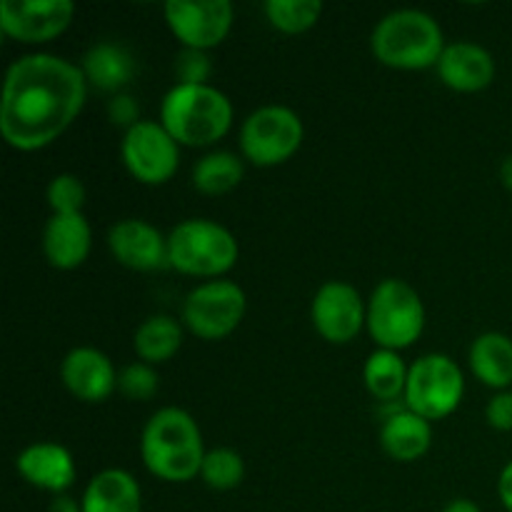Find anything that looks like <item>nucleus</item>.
I'll use <instances>...</instances> for the list:
<instances>
[{
  "label": "nucleus",
  "instance_id": "nucleus-5",
  "mask_svg": "<svg viewBox=\"0 0 512 512\" xmlns=\"http://www.w3.org/2000/svg\"><path fill=\"white\" fill-rule=\"evenodd\" d=\"M238 240L220 223L208 218H190L175 225L168 235L170 268L198 278H220L238 260Z\"/></svg>",
  "mask_w": 512,
  "mask_h": 512
},
{
  "label": "nucleus",
  "instance_id": "nucleus-14",
  "mask_svg": "<svg viewBox=\"0 0 512 512\" xmlns=\"http://www.w3.org/2000/svg\"><path fill=\"white\" fill-rule=\"evenodd\" d=\"M108 248L120 265L130 270H160L168 263V238L140 218H125L108 233Z\"/></svg>",
  "mask_w": 512,
  "mask_h": 512
},
{
  "label": "nucleus",
  "instance_id": "nucleus-22",
  "mask_svg": "<svg viewBox=\"0 0 512 512\" xmlns=\"http://www.w3.org/2000/svg\"><path fill=\"white\" fill-rule=\"evenodd\" d=\"M473 375L503 393L512 385V340L505 333H483L470 345Z\"/></svg>",
  "mask_w": 512,
  "mask_h": 512
},
{
  "label": "nucleus",
  "instance_id": "nucleus-18",
  "mask_svg": "<svg viewBox=\"0 0 512 512\" xmlns=\"http://www.w3.org/2000/svg\"><path fill=\"white\" fill-rule=\"evenodd\" d=\"M90 233L88 220L78 215H50L43 228V253L48 263L58 270H73L88 260Z\"/></svg>",
  "mask_w": 512,
  "mask_h": 512
},
{
  "label": "nucleus",
  "instance_id": "nucleus-19",
  "mask_svg": "<svg viewBox=\"0 0 512 512\" xmlns=\"http://www.w3.org/2000/svg\"><path fill=\"white\" fill-rule=\"evenodd\" d=\"M80 505L83 512H143V495L128 470L110 468L90 480Z\"/></svg>",
  "mask_w": 512,
  "mask_h": 512
},
{
  "label": "nucleus",
  "instance_id": "nucleus-32",
  "mask_svg": "<svg viewBox=\"0 0 512 512\" xmlns=\"http://www.w3.org/2000/svg\"><path fill=\"white\" fill-rule=\"evenodd\" d=\"M485 418H488L490 428L500 430V433H510L512 430V393L503 390V393L493 395L485 408Z\"/></svg>",
  "mask_w": 512,
  "mask_h": 512
},
{
  "label": "nucleus",
  "instance_id": "nucleus-30",
  "mask_svg": "<svg viewBox=\"0 0 512 512\" xmlns=\"http://www.w3.org/2000/svg\"><path fill=\"white\" fill-rule=\"evenodd\" d=\"M210 73H213V63H210L208 50L183 48V53L175 58V75L180 85H208Z\"/></svg>",
  "mask_w": 512,
  "mask_h": 512
},
{
  "label": "nucleus",
  "instance_id": "nucleus-10",
  "mask_svg": "<svg viewBox=\"0 0 512 512\" xmlns=\"http://www.w3.org/2000/svg\"><path fill=\"white\" fill-rule=\"evenodd\" d=\"M120 155L135 180L145 185H163L175 175L180 163V145L158 120H140L125 130Z\"/></svg>",
  "mask_w": 512,
  "mask_h": 512
},
{
  "label": "nucleus",
  "instance_id": "nucleus-21",
  "mask_svg": "<svg viewBox=\"0 0 512 512\" xmlns=\"http://www.w3.org/2000/svg\"><path fill=\"white\" fill-rule=\"evenodd\" d=\"M83 73L93 88L118 95L133 80L135 60L128 48L118 43H95L83 58Z\"/></svg>",
  "mask_w": 512,
  "mask_h": 512
},
{
  "label": "nucleus",
  "instance_id": "nucleus-8",
  "mask_svg": "<svg viewBox=\"0 0 512 512\" xmlns=\"http://www.w3.org/2000/svg\"><path fill=\"white\" fill-rule=\"evenodd\" d=\"M303 120L285 105H263L245 118L240 148L253 165L270 168L293 158L303 145Z\"/></svg>",
  "mask_w": 512,
  "mask_h": 512
},
{
  "label": "nucleus",
  "instance_id": "nucleus-20",
  "mask_svg": "<svg viewBox=\"0 0 512 512\" xmlns=\"http://www.w3.org/2000/svg\"><path fill=\"white\" fill-rule=\"evenodd\" d=\"M430 443H433L430 420L420 418L413 410L390 415L380 428V445L398 463L420 460L430 450Z\"/></svg>",
  "mask_w": 512,
  "mask_h": 512
},
{
  "label": "nucleus",
  "instance_id": "nucleus-24",
  "mask_svg": "<svg viewBox=\"0 0 512 512\" xmlns=\"http://www.w3.org/2000/svg\"><path fill=\"white\" fill-rule=\"evenodd\" d=\"M243 175L245 168L238 155L230 150H213L195 163L193 185L205 195H225L238 188Z\"/></svg>",
  "mask_w": 512,
  "mask_h": 512
},
{
  "label": "nucleus",
  "instance_id": "nucleus-16",
  "mask_svg": "<svg viewBox=\"0 0 512 512\" xmlns=\"http://www.w3.org/2000/svg\"><path fill=\"white\" fill-rule=\"evenodd\" d=\"M435 68H438L440 80L458 93H478L488 88L495 78L493 55L483 45L470 43V40L445 45Z\"/></svg>",
  "mask_w": 512,
  "mask_h": 512
},
{
  "label": "nucleus",
  "instance_id": "nucleus-9",
  "mask_svg": "<svg viewBox=\"0 0 512 512\" xmlns=\"http://www.w3.org/2000/svg\"><path fill=\"white\" fill-rule=\"evenodd\" d=\"M248 298L233 280H210L190 290L183 303V320L190 333L203 340L228 338L245 318Z\"/></svg>",
  "mask_w": 512,
  "mask_h": 512
},
{
  "label": "nucleus",
  "instance_id": "nucleus-23",
  "mask_svg": "<svg viewBox=\"0 0 512 512\" xmlns=\"http://www.w3.org/2000/svg\"><path fill=\"white\" fill-rule=\"evenodd\" d=\"M183 345V328L170 315H150L138 325L133 348L138 358L148 365L168 363Z\"/></svg>",
  "mask_w": 512,
  "mask_h": 512
},
{
  "label": "nucleus",
  "instance_id": "nucleus-13",
  "mask_svg": "<svg viewBox=\"0 0 512 512\" xmlns=\"http://www.w3.org/2000/svg\"><path fill=\"white\" fill-rule=\"evenodd\" d=\"M73 13L70 0H3L0 28L20 43H48L68 28Z\"/></svg>",
  "mask_w": 512,
  "mask_h": 512
},
{
  "label": "nucleus",
  "instance_id": "nucleus-6",
  "mask_svg": "<svg viewBox=\"0 0 512 512\" xmlns=\"http://www.w3.org/2000/svg\"><path fill=\"white\" fill-rule=\"evenodd\" d=\"M425 305L405 280L388 278L373 290L368 303V330L385 350L410 348L423 335Z\"/></svg>",
  "mask_w": 512,
  "mask_h": 512
},
{
  "label": "nucleus",
  "instance_id": "nucleus-36",
  "mask_svg": "<svg viewBox=\"0 0 512 512\" xmlns=\"http://www.w3.org/2000/svg\"><path fill=\"white\" fill-rule=\"evenodd\" d=\"M500 183L508 190H512V153L503 160V165H500Z\"/></svg>",
  "mask_w": 512,
  "mask_h": 512
},
{
  "label": "nucleus",
  "instance_id": "nucleus-7",
  "mask_svg": "<svg viewBox=\"0 0 512 512\" xmlns=\"http://www.w3.org/2000/svg\"><path fill=\"white\" fill-rule=\"evenodd\" d=\"M465 393V378L453 358L440 353L423 355L410 365L405 405L425 420H443L458 410Z\"/></svg>",
  "mask_w": 512,
  "mask_h": 512
},
{
  "label": "nucleus",
  "instance_id": "nucleus-11",
  "mask_svg": "<svg viewBox=\"0 0 512 512\" xmlns=\"http://www.w3.org/2000/svg\"><path fill=\"white\" fill-rule=\"evenodd\" d=\"M165 20L185 48L210 50L228 38L233 5L228 0H170Z\"/></svg>",
  "mask_w": 512,
  "mask_h": 512
},
{
  "label": "nucleus",
  "instance_id": "nucleus-17",
  "mask_svg": "<svg viewBox=\"0 0 512 512\" xmlns=\"http://www.w3.org/2000/svg\"><path fill=\"white\" fill-rule=\"evenodd\" d=\"M15 468L33 488L53 495H63L78 475L70 450L58 443L28 445L15 460Z\"/></svg>",
  "mask_w": 512,
  "mask_h": 512
},
{
  "label": "nucleus",
  "instance_id": "nucleus-31",
  "mask_svg": "<svg viewBox=\"0 0 512 512\" xmlns=\"http://www.w3.org/2000/svg\"><path fill=\"white\" fill-rule=\"evenodd\" d=\"M108 118L113 125H120V128L130 130L135 123H140V110L138 103H135L133 95L118 93L110 98L108 103Z\"/></svg>",
  "mask_w": 512,
  "mask_h": 512
},
{
  "label": "nucleus",
  "instance_id": "nucleus-2",
  "mask_svg": "<svg viewBox=\"0 0 512 512\" xmlns=\"http://www.w3.org/2000/svg\"><path fill=\"white\" fill-rule=\"evenodd\" d=\"M140 455L145 468L165 483H188L200 475L205 448L193 415L180 408L158 410L145 423Z\"/></svg>",
  "mask_w": 512,
  "mask_h": 512
},
{
  "label": "nucleus",
  "instance_id": "nucleus-15",
  "mask_svg": "<svg viewBox=\"0 0 512 512\" xmlns=\"http://www.w3.org/2000/svg\"><path fill=\"white\" fill-rule=\"evenodd\" d=\"M60 380L83 403H103L118 388V373L105 353L95 348H75L60 363Z\"/></svg>",
  "mask_w": 512,
  "mask_h": 512
},
{
  "label": "nucleus",
  "instance_id": "nucleus-25",
  "mask_svg": "<svg viewBox=\"0 0 512 512\" xmlns=\"http://www.w3.org/2000/svg\"><path fill=\"white\" fill-rule=\"evenodd\" d=\"M410 368H405L403 358L395 350L378 348L370 353L365 360L363 380L365 388L375 395L378 400H395L405 395V385H408Z\"/></svg>",
  "mask_w": 512,
  "mask_h": 512
},
{
  "label": "nucleus",
  "instance_id": "nucleus-12",
  "mask_svg": "<svg viewBox=\"0 0 512 512\" xmlns=\"http://www.w3.org/2000/svg\"><path fill=\"white\" fill-rule=\"evenodd\" d=\"M315 330L328 343L343 345L358 338L363 325L368 323V310L358 290L343 280H330L315 293L310 308Z\"/></svg>",
  "mask_w": 512,
  "mask_h": 512
},
{
  "label": "nucleus",
  "instance_id": "nucleus-33",
  "mask_svg": "<svg viewBox=\"0 0 512 512\" xmlns=\"http://www.w3.org/2000/svg\"><path fill=\"white\" fill-rule=\"evenodd\" d=\"M498 495H500V503L505 505V510L512 512V460L503 468L498 480Z\"/></svg>",
  "mask_w": 512,
  "mask_h": 512
},
{
  "label": "nucleus",
  "instance_id": "nucleus-28",
  "mask_svg": "<svg viewBox=\"0 0 512 512\" xmlns=\"http://www.w3.org/2000/svg\"><path fill=\"white\" fill-rule=\"evenodd\" d=\"M48 203L53 215H78L85 205V185L78 175L60 173L48 185Z\"/></svg>",
  "mask_w": 512,
  "mask_h": 512
},
{
  "label": "nucleus",
  "instance_id": "nucleus-26",
  "mask_svg": "<svg viewBox=\"0 0 512 512\" xmlns=\"http://www.w3.org/2000/svg\"><path fill=\"white\" fill-rule=\"evenodd\" d=\"M265 15H268L270 25L283 33H305L323 15V3L320 0H268Z\"/></svg>",
  "mask_w": 512,
  "mask_h": 512
},
{
  "label": "nucleus",
  "instance_id": "nucleus-3",
  "mask_svg": "<svg viewBox=\"0 0 512 512\" xmlns=\"http://www.w3.org/2000/svg\"><path fill=\"white\" fill-rule=\"evenodd\" d=\"M160 123L178 145L205 148L218 143L233 125V105L213 85H173L160 105Z\"/></svg>",
  "mask_w": 512,
  "mask_h": 512
},
{
  "label": "nucleus",
  "instance_id": "nucleus-35",
  "mask_svg": "<svg viewBox=\"0 0 512 512\" xmlns=\"http://www.w3.org/2000/svg\"><path fill=\"white\" fill-rule=\"evenodd\" d=\"M443 512H483L478 508V505L473 503V500H468V498H458V500H453V503H448L445 505V510Z\"/></svg>",
  "mask_w": 512,
  "mask_h": 512
},
{
  "label": "nucleus",
  "instance_id": "nucleus-1",
  "mask_svg": "<svg viewBox=\"0 0 512 512\" xmlns=\"http://www.w3.org/2000/svg\"><path fill=\"white\" fill-rule=\"evenodd\" d=\"M83 68L50 53L23 55L5 75L0 133L15 150H40L70 128L85 105Z\"/></svg>",
  "mask_w": 512,
  "mask_h": 512
},
{
  "label": "nucleus",
  "instance_id": "nucleus-29",
  "mask_svg": "<svg viewBox=\"0 0 512 512\" xmlns=\"http://www.w3.org/2000/svg\"><path fill=\"white\" fill-rule=\"evenodd\" d=\"M160 388V378L153 370V365L143 363H130L125 365L118 373V390L128 400H150Z\"/></svg>",
  "mask_w": 512,
  "mask_h": 512
},
{
  "label": "nucleus",
  "instance_id": "nucleus-27",
  "mask_svg": "<svg viewBox=\"0 0 512 512\" xmlns=\"http://www.w3.org/2000/svg\"><path fill=\"white\" fill-rule=\"evenodd\" d=\"M200 478L213 490H233L243 483L245 463L240 453L230 448H215L205 453Z\"/></svg>",
  "mask_w": 512,
  "mask_h": 512
},
{
  "label": "nucleus",
  "instance_id": "nucleus-34",
  "mask_svg": "<svg viewBox=\"0 0 512 512\" xmlns=\"http://www.w3.org/2000/svg\"><path fill=\"white\" fill-rule=\"evenodd\" d=\"M48 512H83V505H80L75 498H70V495L63 493V495H55Z\"/></svg>",
  "mask_w": 512,
  "mask_h": 512
},
{
  "label": "nucleus",
  "instance_id": "nucleus-4",
  "mask_svg": "<svg viewBox=\"0 0 512 512\" xmlns=\"http://www.w3.org/2000/svg\"><path fill=\"white\" fill-rule=\"evenodd\" d=\"M370 48L375 58L390 68L423 70L438 65L443 55V28L423 10H395L375 25Z\"/></svg>",
  "mask_w": 512,
  "mask_h": 512
}]
</instances>
